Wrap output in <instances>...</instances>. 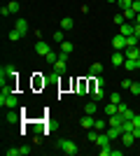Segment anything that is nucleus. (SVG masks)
<instances>
[{
    "label": "nucleus",
    "instance_id": "f257e3e1",
    "mask_svg": "<svg viewBox=\"0 0 140 156\" xmlns=\"http://www.w3.org/2000/svg\"><path fill=\"white\" fill-rule=\"evenodd\" d=\"M59 149L63 151V154H68V156H75L77 151H80V147H77L73 140H68V137H61V140H59Z\"/></svg>",
    "mask_w": 140,
    "mask_h": 156
},
{
    "label": "nucleus",
    "instance_id": "f03ea898",
    "mask_svg": "<svg viewBox=\"0 0 140 156\" xmlns=\"http://www.w3.org/2000/svg\"><path fill=\"white\" fill-rule=\"evenodd\" d=\"M16 79V68L14 65H2L0 68V84H7V82H14Z\"/></svg>",
    "mask_w": 140,
    "mask_h": 156
},
{
    "label": "nucleus",
    "instance_id": "7ed1b4c3",
    "mask_svg": "<svg viewBox=\"0 0 140 156\" xmlns=\"http://www.w3.org/2000/svg\"><path fill=\"white\" fill-rule=\"evenodd\" d=\"M0 105H2V107H7V110H14V107H16V105H19V98L14 96V93H0Z\"/></svg>",
    "mask_w": 140,
    "mask_h": 156
},
{
    "label": "nucleus",
    "instance_id": "20e7f679",
    "mask_svg": "<svg viewBox=\"0 0 140 156\" xmlns=\"http://www.w3.org/2000/svg\"><path fill=\"white\" fill-rule=\"evenodd\" d=\"M112 47L114 49H117V51H124V49H126V35H114L112 37Z\"/></svg>",
    "mask_w": 140,
    "mask_h": 156
},
{
    "label": "nucleus",
    "instance_id": "39448f33",
    "mask_svg": "<svg viewBox=\"0 0 140 156\" xmlns=\"http://www.w3.org/2000/svg\"><path fill=\"white\" fill-rule=\"evenodd\" d=\"M49 51H52V47L47 44L45 40H38V42H35V54H40V56H47Z\"/></svg>",
    "mask_w": 140,
    "mask_h": 156
},
{
    "label": "nucleus",
    "instance_id": "423d86ee",
    "mask_svg": "<svg viewBox=\"0 0 140 156\" xmlns=\"http://www.w3.org/2000/svg\"><path fill=\"white\" fill-rule=\"evenodd\" d=\"M135 140H138V137H135L131 130H124V133H121V144H124V147H133Z\"/></svg>",
    "mask_w": 140,
    "mask_h": 156
},
{
    "label": "nucleus",
    "instance_id": "0eeeda50",
    "mask_svg": "<svg viewBox=\"0 0 140 156\" xmlns=\"http://www.w3.org/2000/svg\"><path fill=\"white\" fill-rule=\"evenodd\" d=\"M124 68H126L128 72H138L140 70V61L138 58H126L124 61Z\"/></svg>",
    "mask_w": 140,
    "mask_h": 156
},
{
    "label": "nucleus",
    "instance_id": "6e6552de",
    "mask_svg": "<svg viewBox=\"0 0 140 156\" xmlns=\"http://www.w3.org/2000/svg\"><path fill=\"white\" fill-rule=\"evenodd\" d=\"M117 112H119L124 119H133V114H135V112H131V107H128V105H124V103L117 105Z\"/></svg>",
    "mask_w": 140,
    "mask_h": 156
},
{
    "label": "nucleus",
    "instance_id": "1a4fd4ad",
    "mask_svg": "<svg viewBox=\"0 0 140 156\" xmlns=\"http://www.w3.org/2000/svg\"><path fill=\"white\" fill-rule=\"evenodd\" d=\"M103 98H105V91H103V86H96V84H93V89H91V100L100 103Z\"/></svg>",
    "mask_w": 140,
    "mask_h": 156
},
{
    "label": "nucleus",
    "instance_id": "9d476101",
    "mask_svg": "<svg viewBox=\"0 0 140 156\" xmlns=\"http://www.w3.org/2000/svg\"><path fill=\"white\" fill-rule=\"evenodd\" d=\"M119 33H121V35H126V37H128V35H133V33H135V23H131V21L121 23V26H119Z\"/></svg>",
    "mask_w": 140,
    "mask_h": 156
},
{
    "label": "nucleus",
    "instance_id": "9b49d317",
    "mask_svg": "<svg viewBox=\"0 0 140 156\" xmlns=\"http://www.w3.org/2000/svg\"><path fill=\"white\" fill-rule=\"evenodd\" d=\"M124 61H126V54L114 49V54H112V65H114V68H117V65H124Z\"/></svg>",
    "mask_w": 140,
    "mask_h": 156
},
{
    "label": "nucleus",
    "instance_id": "f8f14e48",
    "mask_svg": "<svg viewBox=\"0 0 140 156\" xmlns=\"http://www.w3.org/2000/svg\"><path fill=\"white\" fill-rule=\"evenodd\" d=\"M96 144H98L100 149L110 147V137H107V133H98V137H96Z\"/></svg>",
    "mask_w": 140,
    "mask_h": 156
},
{
    "label": "nucleus",
    "instance_id": "ddd939ff",
    "mask_svg": "<svg viewBox=\"0 0 140 156\" xmlns=\"http://www.w3.org/2000/svg\"><path fill=\"white\" fill-rule=\"evenodd\" d=\"M14 28H16L21 35H26V33H28V21L26 19H16V21H14Z\"/></svg>",
    "mask_w": 140,
    "mask_h": 156
},
{
    "label": "nucleus",
    "instance_id": "4468645a",
    "mask_svg": "<svg viewBox=\"0 0 140 156\" xmlns=\"http://www.w3.org/2000/svg\"><path fill=\"white\" fill-rule=\"evenodd\" d=\"M93 121H96V117H91V114H84V117H82V121H80V126L82 128H93Z\"/></svg>",
    "mask_w": 140,
    "mask_h": 156
},
{
    "label": "nucleus",
    "instance_id": "2eb2a0df",
    "mask_svg": "<svg viewBox=\"0 0 140 156\" xmlns=\"http://www.w3.org/2000/svg\"><path fill=\"white\" fill-rule=\"evenodd\" d=\"M52 68H54V75H66V61L63 58H59Z\"/></svg>",
    "mask_w": 140,
    "mask_h": 156
},
{
    "label": "nucleus",
    "instance_id": "dca6fc26",
    "mask_svg": "<svg viewBox=\"0 0 140 156\" xmlns=\"http://www.w3.org/2000/svg\"><path fill=\"white\" fill-rule=\"evenodd\" d=\"M96 112H98V103H96V100H91V103L84 105V114H91V117H96Z\"/></svg>",
    "mask_w": 140,
    "mask_h": 156
},
{
    "label": "nucleus",
    "instance_id": "f3484780",
    "mask_svg": "<svg viewBox=\"0 0 140 156\" xmlns=\"http://www.w3.org/2000/svg\"><path fill=\"white\" fill-rule=\"evenodd\" d=\"M73 42H68V40H63V42H61V54H68V56H70V54H73Z\"/></svg>",
    "mask_w": 140,
    "mask_h": 156
},
{
    "label": "nucleus",
    "instance_id": "a211bd4d",
    "mask_svg": "<svg viewBox=\"0 0 140 156\" xmlns=\"http://www.w3.org/2000/svg\"><path fill=\"white\" fill-rule=\"evenodd\" d=\"M100 72H103V63H93L91 68H89V75H91V77H98Z\"/></svg>",
    "mask_w": 140,
    "mask_h": 156
},
{
    "label": "nucleus",
    "instance_id": "6ab92c4d",
    "mask_svg": "<svg viewBox=\"0 0 140 156\" xmlns=\"http://www.w3.org/2000/svg\"><path fill=\"white\" fill-rule=\"evenodd\" d=\"M138 42H140V37H135V33H133V35H128V37H126V49L138 47Z\"/></svg>",
    "mask_w": 140,
    "mask_h": 156
},
{
    "label": "nucleus",
    "instance_id": "aec40b11",
    "mask_svg": "<svg viewBox=\"0 0 140 156\" xmlns=\"http://www.w3.org/2000/svg\"><path fill=\"white\" fill-rule=\"evenodd\" d=\"M121 14H124V19L126 21H131V23H135V12L128 7V9H121Z\"/></svg>",
    "mask_w": 140,
    "mask_h": 156
},
{
    "label": "nucleus",
    "instance_id": "412c9836",
    "mask_svg": "<svg viewBox=\"0 0 140 156\" xmlns=\"http://www.w3.org/2000/svg\"><path fill=\"white\" fill-rule=\"evenodd\" d=\"M19 121V114L16 112H7L5 114V124H16Z\"/></svg>",
    "mask_w": 140,
    "mask_h": 156
},
{
    "label": "nucleus",
    "instance_id": "4be33fe9",
    "mask_svg": "<svg viewBox=\"0 0 140 156\" xmlns=\"http://www.w3.org/2000/svg\"><path fill=\"white\" fill-rule=\"evenodd\" d=\"M103 112H105L107 117H114V114H117V105H114V103H107V105H105V110H103Z\"/></svg>",
    "mask_w": 140,
    "mask_h": 156
},
{
    "label": "nucleus",
    "instance_id": "5701e85b",
    "mask_svg": "<svg viewBox=\"0 0 140 156\" xmlns=\"http://www.w3.org/2000/svg\"><path fill=\"white\" fill-rule=\"evenodd\" d=\"M107 126H110V124H107L105 119H96V121H93V128H96V130H105Z\"/></svg>",
    "mask_w": 140,
    "mask_h": 156
},
{
    "label": "nucleus",
    "instance_id": "b1692460",
    "mask_svg": "<svg viewBox=\"0 0 140 156\" xmlns=\"http://www.w3.org/2000/svg\"><path fill=\"white\" fill-rule=\"evenodd\" d=\"M61 28H63V30H70V28H73V19H70V16L61 19Z\"/></svg>",
    "mask_w": 140,
    "mask_h": 156
},
{
    "label": "nucleus",
    "instance_id": "393cba45",
    "mask_svg": "<svg viewBox=\"0 0 140 156\" xmlns=\"http://www.w3.org/2000/svg\"><path fill=\"white\" fill-rule=\"evenodd\" d=\"M7 9H9V14H16V12L21 9V5L16 2V0H14V2H9V5H7Z\"/></svg>",
    "mask_w": 140,
    "mask_h": 156
},
{
    "label": "nucleus",
    "instance_id": "a878e982",
    "mask_svg": "<svg viewBox=\"0 0 140 156\" xmlns=\"http://www.w3.org/2000/svg\"><path fill=\"white\" fill-rule=\"evenodd\" d=\"M52 40H54V42H56V44H61V42L66 40V35H63V33H61V30H56V33H54V35H52Z\"/></svg>",
    "mask_w": 140,
    "mask_h": 156
},
{
    "label": "nucleus",
    "instance_id": "bb28decb",
    "mask_svg": "<svg viewBox=\"0 0 140 156\" xmlns=\"http://www.w3.org/2000/svg\"><path fill=\"white\" fill-rule=\"evenodd\" d=\"M7 37L12 40V42H16V40H21V37H23V35H21V33L16 30V28H14V30H9V35H7Z\"/></svg>",
    "mask_w": 140,
    "mask_h": 156
},
{
    "label": "nucleus",
    "instance_id": "cd10ccee",
    "mask_svg": "<svg viewBox=\"0 0 140 156\" xmlns=\"http://www.w3.org/2000/svg\"><path fill=\"white\" fill-rule=\"evenodd\" d=\"M77 93H80V96H87V82H84V79L77 84Z\"/></svg>",
    "mask_w": 140,
    "mask_h": 156
},
{
    "label": "nucleus",
    "instance_id": "c85d7f7f",
    "mask_svg": "<svg viewBox=\"0 0 140 156\" xmlns=\"http://www.w3.org/2000/svg\"><path fill=\"white\" fill-rule=\"evenodd\" d=\"M45 58H47V63H56V61H59V54H54V51H49V54H47V56H45Z\"/></svg>",
    "mask_w": 140,
    "mask_h": 156
},
{
    "label": "nucleus",
    "instance_id": "c756f323",
    "mask_svg": "<svg viewBox=\"0 0 140 156\" xmlns=\"http://www.w3.org/2000/svg\"><path fill=\"white\" fill-rule=\"evenodd\" d=\"M128 91L133 93V96H140V82H133V84H131V89H128Z\"/></svg>",
    "mask_w": 140,
    "mask_h": 156
},
{
    "label": "nucleus",
    "instance_id": "7c9ffc66",
    "mask_svg": "<svg viewBox=\"0 0 140 156\" xmlns=\"http://www.w3.org/2000/svg\"><path fill=\"white\" fill-rule=\"evenodd\" d=\"M117 5H119L121 9H128V7L133 5V0H117Z\"/></svg>",
    "mask_w": 140,
    "mask_h": 156
},
{
    "label": "nucleus",
    "instance_id": "2f4dec72",
    "mask_svg": "<svg viewBox=\"0 0 140 156\" xmlns=\"http://www.w3.org/2000/svg\"><path fill=\"white\" fill-rule=\"evenodd\" d=\"M5 156H21L19 147H14V149H5Z\"/></svg>",
    "mask_w": 140,
    "mask_h": 156
},
{
    "label": "nucleus",
    "instance_id": "473e14b6",
    "mask_svg": "<svg viewBox=\"0 0 140 156\" xmlns=\"http://www.w3.org/2000/svg\"><path fill=\"white\" fill-rule=\"evenodd\" d=\"M96 137H98L96 128H93V130H89V133H87V140H89V142H96Z\"/></svg>",
    "mask_w": 140,
    "mask_h": 156
},
{
    "label": "nucleus",
    "instance_id": "72a5a7b5",
    "mask_svg": "<svg viewBox=\"0 0 140 156\" xmlns=\"http://www.w3.org/2000/svg\"><path fill=\"white\" fill-rule=\"evenodd\" d=\"M114 23H117V26H121V23H126V19H124V14H114Z\"/></svg>",
    "mask_w": 140,
    "mask_h": 156
},
{
    "label": "nucleus",
    "instance_id": "f704fd0d",
    "mask_svg": "<svg viewBox=\"0 0 140 156\" xmlns=\"http://www.w3.org/2000/svg\"><path fill=\"white\" fill-rule=\"evenodd\" d=\"M110 103L119 105V103H121V96H119V93H112V96H110Z\"/></svg>",
    "mask_w": 140,
    "mask_h": 156
},
{
    "label": "nucleus",
    "instance_id": "c9c22d12",
    "mask_svg": "<svg viewBox=\"0 0 140 156\" xmlns=\"http://www.w3.org/2000/svg\"><path fill=\"white\" fill-rule=\"evenodd\" d=\"M131 84H133L131 79H121V89H124V91H128V89H131Z\"/></svg>",
    "mask_w": 140,
    "mask_h": 156
},
{
    "label": "nucleus",
    "instance_id": "e433bc0d",
    "mask_svg": "<svg viewBox=\"0 0 140 156\" xmlns=\"http://www.w3.org/2000/svg\"><path fill=\"white\" fill-rule=\"evenodd\" d=\"M131 9H133L135 14H140V0H133V5H131Z\"/></svg>",
    "mask_w": 140,
    "mask_h": 156
},
{
    "label": "nucleus",
    "instance_id": "4c0bfd02",
    "mask_svg": "<svg viewBox=\"0 0 140 156\" xmlns=\"http://www.w3.org/2000/svg\"><path fill=\"white\" fill-rule=\"evenodd\" d=\"M93 79H96V82H93V84H96V86H105V79L100 77V75H98V77H93Z\"/></svg>",
    "mask_w": 140,
    "mask_h": 156
},
{
    "label": "nucleus",
    "instance_id": "58836bf2",
    "mask_svg": "<svg viewBox=\"0 0 140 156\" xmlns=\"http://www.w3.org/2000/svg\"><path fill=\"white\" fill-rule=\"evenodd\" d=\"M110 151H112V147H105V149H100L98 154H100V156H110Z\"/></svg>",
    "mask_w": 140,
    "mask_h": 156
},
{
    "label": "nucleus",
    "instance_id": "ea45409f",
    "mask_svg": "<svg viewBox=\"0 0 140 156\" xmlns=\"http://www.w3.org/2000/svg\"><path fill=\"white\" fill-rule=\"evenodd\" d=\"M19 151H21V156H26V154H31V149H28V147H19Z\"/></svg>",
    "mask_w": 140,
    "mask_h": 156
},
{
    "label": "nucleus",
    "instance_id": "a19ab883",
    "mask_svg": "<svg viewBox=\"0 0 140 156\" xmlns=\"http://www.w3.org/2000/svg\"><path fill=\"white\" fill-rule=\"evenodd\" d=\"M135 37H140V23H135Z\"/></svg>",
    "mask_w": 140,
    "mask_h": 156
},
{
    "label": "nucleus",
    "instance_id": "79ce46f5",
    "mask_svg": "<svg viewBox=\"0 0 140 156\" xmlns=\"http://www.w3.org/2000/svg\"><path fill=\"white\" fill-rule=\"evenodd\" d=\"M135 23H140V14H135Z\"/></svg>",
    "mask_w": 140,
    "mask_h": 156
},
{
    "label": "nucleus",
    "instance_id": "37998d69",
    "mask_svg": "<svg viewBox=\"0 0 140 156\" xmlns=\"http://www.w3.org/2000/svg\"><path fill=\"white\" fill-rule=\"evenodd\" d=\"M135 58H138V61H140V47H138V56H135Z\"/></svg>",
    "mask_w": 140,
    "mask_h": 156
},
{
    "label": "nucleus",
    "instance_id": "c03bdc74",
    "mask_svg": "<svg viewBox=\"0 0 140 156\" xmlns=\"http://www.w3.org/2000/svg\"><path fill=\"white\" fill-rule=\"evenodd\" d=\"M138 77H140V70H138Z\"/></svg>",
    "mask_w": 140,
    "mask_h": 156
}]
</instances>
